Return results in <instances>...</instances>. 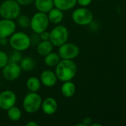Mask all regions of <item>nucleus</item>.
<instances>
[{
    "instance_id": "20e7f679",
    "label": "nucleus",
    "mask_w": 126,
    "mask_h": 126,
    "mask_svg": "<svg viewBox=\"0 0 126 126\" xmlns=\"http://www.w3.org/2000/svg\"><path fill=\"white\" fill-rule=\"evenodd\" d=\"M42 103V97L37 92H30L23 99L22 108L25 112L28 114H33L41 109Z\"/></svg>"
},
{
    "instance_id": "39448f33",
    "label": "nucleus",
    "mask_w": 126,
    "mask_h": 126,
    "mask_svg": "<svg viewBox=\"0 0 126 126\" xmlns=\"http://www.w3.org/2000/svg\"><path fill=\"white\" fill-rule=\"evenodd\" d=\"M69 38V31L64 25H57L50 32L49 41L53 47H59L66 43Z\"/></svg>"
},
{
    "instance_id": "423d86ee",
    "label": "nucleus",
    "mask_w": 126,
    "mask_h": 126,
    "mask_svg": "<svg viewBox=\"0 0 126 126\" xmlns=\"http://www.w3.org/2000/svg\"><path fill=\"white\" fill-rule=\"evenodd\" d=\"M49 23L50 21L47 13L37 12L30 18V27L33 32L39 34L42 32L47 30Z\"/></svg>"
},
{
    "instance_id": "7ed1b4c3",
    "label": "nucleus",
    "mask_w": 126,
    "mask_h": 126,
    "mask_svg": "<svg viewBox=\"0 0 126 126\" xmlns=\"http://www.w3.org/2000/svg\"><path fill=\"white\" fill-rule=\"evenodd\" d=\"M8 44L14 50L23 52L30 47L31 41L27 34L23 32H15L9 37Z\"/></svg>"
},
{
    "instance_id": "393cba45",
    "label": "nucleus",
    "mask_w": 126,
    "mask_h": 126,
    "mask_svg": "<svg viewBox=\"0 0 126 126\" xmlns=\"http://www.w3.org/2000/svg\"><path fill=\"white\" fill-rule=\"evenodd\" d=\"M9 63V57L6 52L0 50V69L4 67Z\"/></svg>"
},
{
    "instance_id": "f3484780",
    "label": "nucleus",
    "mask_w": 126,
    "mask_h": 126,
    "mask_svg": "<svg viewBox=\"0 0 126 126\" xmlns=\"http://www.w3.org/2000/svg\"><path fill=\"white\" fill-rule=\"evenodd\" d=\"M54 7L62 11H68L73 9L77 4L76 0H53Z\"/></svg>"
},
{
    "instance_id": "dca6fc26",
    "label": "nucleus",
    "mask_w": 126,
    "mask_h": 126,
    "mask_svg": "<svg viewBox=\"0 0 126 126\" xmlns=\"http://www.w3.org/2000/svg\"><path fill=\"white\" fill-rule=\"evenodd\" d=\"M34 5L38 12L48 13L53 7H54L53 0H35Z\"/></svg>"
},
{
    "instance_id": "6ab92c4d",
    "label": "nucleus",
    "mask_w": 126,
    "mask_h": 126,
    "mask_svg": "<svg viewBox=\"0 0 126 126\" xmlns=\"http://www.w3.org/2000/svg\"><path fill=\"white\" fill-rule=\"evenodd\" d=\"M41 85L42 83H41L40 79L35 76L30 77L29 78H27L26 81L27 89L30 92H38L41 88Z\"/></svg>"
},
{
    "instance_id": "b1692460",
    "label": "nucleus",
    "mask_w": 126,
    "mask_h": 126,
    "mask_svg": "<svg viewBox=\"0 0 126 126\" xmlns=\"http://www.w3.org/2000/svg\"><path fill=\"white\" fill-rule=\"evenodd\" d=\"M8 57H9V62L17 63H19L21 59L22 58L21 52L16 50H14V52L11 53L10 55H8Z\"/></svg>"
},
{
    "instance_id": "4468645a",
    "label": "nucleus",
    "mask_w": 126,
    "mask_h": 126,
    "mask_svg": "<svg viewBox=\"0 0 126 126\" xmlns=\"http://www.w3.org/2000/svg\"><path fill=\"white\" fill-rule=\"evenodd\" d=\"M48 17L49 19V21L51 22L53 24H60L63 18H64V14L63 11L56 8L53 7L48 13Z\"/></svg>"
},
{
    "instance_id": "1a4fd4ad",
    "label": "nucleus",
    "mask_w": 126,
    "mask_h": 126,
    "mask_svg": "<svg viewBox=\"0 0 126 126\" xmlns=\"http://www.w3.org/2000/svg\"><path fill=\"white\" fill-rule=\"evenodd\" d=\"M22 71V70L19 63L9 62L2 68V75L5 80L8 81H13L19 78Z\"/></svg>"
},
{
    "instance_id": "ddd939ff",
    "label": "nucleus",
    "mask_w": 126,
    "mask_h": 126,
    "mask_svg": "<svg viewBox=\"0 0 126 126\" xmlns=\"http://www.w3.org/2000/svg\"><path fill=\"white\" fill-rule=\"evenodd\" d=\"M41 109L45 114L52 115L57 111L58 103L53 97H48L42 101Z\"/></svg>"
},
{
    "instance_id": "72a5a7b5",
    "label": "nucleus",
    "mask_w": 126,
    "mask_h": 126,
    "mask_svg": "<svg viewBox=\"0 0 126 126\" xmlns=\"http://www.w3.org/2000/svg\"><path fill=\"white\" fill-rule=\"evenodd\" d=\"M76 126H85V125L82 123H78V124H76Z\"/></svg>"
},
{
    "instance_id": "aec40b11",
    "label": "nucleus",
    "mask_w": 126,
    "mask_h": 126,
    "mask_svg": "<svg viewBox=\"0 0 126 126\" xmlns=\"http://www.w3.org/2000/svg\"><path fill=\"white\" fill-rule=\"evenodd\" d=\"M21 69L22 71L25 72H30L32 71L35 66H36V63L35 61L33 58L31 57H25L22 58L20 61V62L19 63Z\"/></svg>"
},
{
    "instance_id": "4be33fe9",
    "label": "nucleus",
    "mask_w": 126,
    "mask_h": 126,
    "mask_svg": "<svg viewBox=\"0 0 126 126\" xmlns=\"http://www.w3.org/2000/svg\"><path fill=\"white\" fill-rule=\"evenodd\" d=\"M7 111V117L11 121L13 122L19 121L22 117L21 110L18 107H16L15 106L9 109Z\"/></svg>"
},
{
    "instance_id": "cd10ccee",
    "label": "nucleus",
    "mask_w": 126,
    "mask_h": 126,
    "mask_svg": "<svg viewBox=\"0 0 126 126\" xmlns=\"http://www.w3.org/2000/svg\"><path fill=\"white\" fill-rule=\"evenodd\" d=\"M76 2L81 7H88L92 2V0H76Z\"/></svg>"
},
{
    "instance_id": "2f4dec72",
    "label": "nucleus",
    "mask_w": 126,
    "mask_h": 126,
    "mask_svg": "<svg viewBox=\"0 0 126 126\" xmlns=\"http://www.w3.org/2000/svg\"><path fill=\"white\" fill-rule=\"evenodd\" d=\"M26 126H38V123H36V122H33V121H30L28 123H26Z\"/></svg>"
},
{
    "instance_id": "f03ea898",
    "label": "nucleus",
    "mask_w": 126,
    "mask_h": 126,
    "mask_svg": "<svg viewBox=\"0 0 126 126\" xmlns=\"http://www.w3.org/2000/svg\"><path fill=\"white\" fill-rule=\"evenodd\" d=\"M21 14V5L16 0H4L0 4V16L2 18L14 20Z\"/></svg>"
},
{
    "instance_id": "2eb2a0df",
    "label": "nucleus",
    "mask_w": 126,
    "mask_h": 126,
    "mask_svg": "<svg viewBox=\"0 0 126 126\" xmlns=\"http://www.w3.org/2000/svg\"><path fill=\"white\" fill-rule=\"evenodd\" d=\"M53 45L49 40L40 41V42L36 46V51L38 54L42 57H45L49 53H50L53 51Z\"/></svg>"
},
{
    "instance_id": "a211bd4d",
    "label": "nucleus",
    "mask_w": 126,
    "mask_h": 126,
    "mask_svg": "<svg viewBox=\"0 0 126 126\" xmlns=\"http://www.w3.org/2000/svg\"><path fill=\"white\" fill-rule=\"evenodd\" d=\"M76 92V86L71 80L63 82L61 86L62 94L67 98H70L74 95Z\"/></svg>"
},
{
    "instance_id": "412c9836",
    "label": "nucleus",
    "mask_w": 126,
    "mask_h": 126,
    "mask_svg": "<svg viewBox=\"0 0 126 126\" xmlns=\"http://www.w3.org/2000/svg\"><path fill=\"white\" fill-rule=\"evenodd\" d=\"M61 58L58 52H51L46 56H45V63L49 67H56V66L60 61Z\"/></svg>"
},
{
    "instance_id": "c756f323",
    "label": "nucleus",
    "mask_w": 126,
    "mask_h": 126,
    "mask_svg": "<svg viewBox=\"0 0 126 126\" xmlns=\"http://www.w3.org/2000/svg\"><path fill=\"white\" fill-rule=\"evenodd\" d=\"M82 123L85 125V126H91L92 123V120L90 117H85L82 120Z\"/></svg>"
},
{
    "instance_id": "9d476101",
    "label": "nucleus",
    "mask_w": 126,
    "mask_h": 126,
    "mask_svg": "<svg viewBox=\"0 0 126 126\" xmlns=\"http://www.w3.org/2000/svg\"><path fill=\"white\" fill-rule=\"evenodd\" d=\"M16 103V95L11 90H4L0 93V109L7 111Z\"/></svg>"
},
{
    "instance_id": "0eeeda50",
    "label": "nucleus",
    "mask_w": 126,
    "mask_h": 126,
    "mask_svg": "<svg viewBox=\"0 0 126 126\" xmlns=\"http://www.w3.org/2000/svg\"><path fill=\"white\" fill-rule=\"evenodd\" d=\"M71 17L74 22L80 26L90 24L94 18L92 12L85 7H81L75 9Z\"/></svg>"
},
{
    "instance_id": "f257e3e1",
    "label": "nucleus",
    "mask_w": 126,
    "mask_h": 126,
    "mask_svg": "<svg viewBox=\"0 0 126 126\" xmlns=\"http://www.w3.org/2000/svg\"><path fill=\"white\" fill-rule=\"evenodd\" d=\"M77 72V66L73 60L61 59L55 67V73L62 82L71 80Z\"/></svg>"
},
{
    "instance_id": "f8f14e48",
    "label": "nucleus",
    "mask_w": 126,
    "mask_h": 126,
    "mask_svg": "<svg viewBox=\"0 0 126 126\" xmlns=\"http://www.w3.org/2000/svg\"><path fill=\"white\" fill-rule=\"evenodd\" d=\"M39 79H40L41 83L45 87H48V88H51L54 86L56 84L57 80H58V78L56 77L55 72L50 70V69L44 70L41 73Z\"/></svg>"
},
{
    "instance_id": "473e14b6",
    "label": "nucleus",
    "mask_w": 126,
    "mask_h": 126,
    "mask_svg": "<svg viewBox=\"0 0 126 126\" xmlns=\"http://www.w3.org/2000/svg\"><path fill=\"white\" fill-rule=\"evenodd\" d=\"M91 126H101V124H99V123H91Z\"/></svg>"
},
{
    "instance_id": "a878e982",
    "label": "nucleus",
    "mask_w": 126,
    "mask_h": 126,
    "mask_svg": "<svg viewBox=\"0 0 126 126\" xmlns=\"http://www.w3.org/2000/svg\"><path fill=\"white\" fill-rule=\"evenodd\" d=\"M30 38L31 44L37 45V44L40 42V41H41L40 37H39V35L37 34V33H35V32H34V34H33L31 37H30Z\"/></svg>"
},
{
    "instance_id": "7c9ffc66",
    "label": "nucleus",
    "mask_w": 126,
    "mask_h": 126,
    "mask_svg": "<svg viewBox=\"0 0 126 126\" xmlns=\"http://www.w3.org/2000/svg\"><path fill=\"white\" fill-rule=\"evenodd\" d=\"M8 44V39L7 38H0V45L1 46H6Z\"/></svg>"
},
{
    "instance_id": "9b49d317",
    "label": "nucleus",
    "mask_w": 126,
    "mask_h": 126,
    "mask_svg": "<svg viewBox=\"0 0 126 126\" xmlns=\"http://www.w3.org/2000/svg\"><path fill=\"white\" fill-rule=\"evenodd\" d=\"M16 24L13 20L2 18L0 20V38H9L16 32Z\"/></svg>"
},
{
    "instance_id": "c85d7f7f",
    "label": "nucleus",
    "mask_w": 126,
    "mask_h": 126,
    "mask_svg": "<svg viewBox=\"0 0 126 126\" xmlns=\"http://www.w3.org/2000/svg\"><path fill=\"white\" fill-rule=\"evenodd\" d=\"M35 0H16V1L22 6H27L34 2Z\"/></svg>"
},
{
    "instance_id": "bb28decb",
    "label": "nucleus",
    "mask_w": 126,
    "mask_h": 126,
    "mask_svg": "<svg viewBox=\"0 0 126 126\" xmlns=\"http://www.w3.org/2000/svg\"><path fill=\"white\" fill-rule=\"evenodd\" d=\"M41 41H48L49 40L50 38V32H48L47 30H45L43 32H42L41 33L39 34Z\"/></svg>"
},
{
    "instance_id": "5701e85b",
    "label": "nucleus",
    "mask_w": 126,
    "mask_h": 126,
    "mask_svg": "<svg viewBox=\"0 0 126 126\" xmlns=\"http://www.w3.org/2000/svg\"><path fill=\"white\" fill-rule=\"evenodd\" d=\"M16 21H17V24H19V26L22 28H28L30 27V18L26 16V15H19L17 18H16Z\"/></svg>"
},
{
    "instance_id": "6e6552de",
    "label": "nucleus",
    "mask_w": 126,
    "mask_h": 126,
    "mask_svg": "<svg viewBox=\"0 0 126 126\" xmlns=\"http://www.w3.org/2000/svg\"><path fill=\"white\" fill-rule=\"evenodd\" d=\"M79 48L77 45L74 43L66 42L59 47L58 54L61 59L65 60H74L79 55Z\"/></svg>"
}]
</instances>
